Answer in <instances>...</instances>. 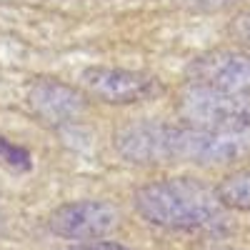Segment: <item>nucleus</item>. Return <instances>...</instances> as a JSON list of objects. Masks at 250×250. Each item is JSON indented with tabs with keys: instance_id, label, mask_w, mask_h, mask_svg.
I'll return each mask as SVG.
<instances>
[{
	"instance_id": "nucleus-7",
	"label": "nucleus",
	"mask_w": 250,
	"mask_h": 250,
	"mask_svg": "<svg viewBox=\"0 0 250 250\" xmlns=\"http://www.w3.org/2000/svg\"><path fill=\"white\" fill-rule=\"evenodd\" d=\"M30 105L43 120L60 125V123L78 120L85 113V98L75 88L65 85V83L40 80L30 90Z\"/></svg>"
},
{
	"instance_id": "nucleus-10",
	"label": "nucleus",
	"mask_w": 250,
	"mask_h": 250,
	"mask_svg": "<svg viewBox=\"0 0 250 250\" xmlns=\"http://www.w3.org/2000/svg\"><path fill=\"white\" fill-rule=\"evenodd\" d=\"M68 250H130V248H125L120 243H110V240H90V243H80Z\"/></svg>"
},
{
	"instance_id": "nucleus-4",
	"label": "nucleus",
	"mask_w": 250,
	"mask_h": 250,
	"mask_svg": "<svg viewBox=\"0 0 250 250\" xmlns=\"http://www.w3.org/2000/svg\"><path fill=\"white\" fill-rule=\"evenodd\" d=\"M80 83L93 98L108 103V105H133V103L150 100L160 93V80L155 75L108 65L83 70Z\"/></svg>"
},
{
	"instance_id": "nucleus-12",
	"label": "nucleus",
	"mask_w": 250,
	"mask_h": 250,
	"mask_svg": "<svg viewBox=\"0 0 250 250\" xmlns=\"http://www.w3.org/2000/svg\"><path fill=\"white\" fill-rule=\"evenodd\" d=\"M0 228H3V215H0Z\"/></svg>"
},
{
	"instance_id": "nucleus-6",
	"label": "nucleus",
	"mask_w": 250,
	"mask_h": 250,
	"mask_svg": "<svg viewBox=\"0 0 250 250\" xmlns=\"http://www.w3.org/2000/svg\"><path fill=\"white\" fill-rule=\"evenodd\" d=\"M190 83L228 95H250V53L210 50L190 62Z\"/></svg>"
},
{
	"instance_id": "nucleus-1",
	"label": "nucleus",
	"mask_w": 250,
	"mask_h": 250,
	"mask_svg": "<svg viewBox=\"0 0 250 250\" xmlns=\"http://www.w3.org/2000/svg\"><path fill=\"white\" fill-rule=\"evenodd\" d=\"M118 153L135 165H163V163H198V165H225L243 158L250 148L248 133L208 130L198 125H170L143 120L123 128L115 135Z\"/></svg>"
},
{
	"instance_id": "nucleus-2",
	"label": "nucleus",
	"mask_w": 250,
	"mask_h": 250,
	"mask_svg": "<svg viewBox=\"0 0 250 250\" xmlns=\"http://www.w3.org/2000/svg\"><path fill=\"white\" fill-rule=\"evenodd\" d=\"M135 210L158 228L203 230L223 223L225 205L218 190L193 178H168L143 185L135 193Z\"/></svg>"
},
{
	"instance_id": "nucleus-8",
	"label": "nucleus",
	"mask_w": 250,
	"mask_h": 250,
	"mask_svg": "<svg viewBox=\"0 0 250 250\" xmlns=\"http://www.w3.org/2000/svg\"><path fill=\"white\" fill-rule=\"evenodd\" d=\"M218 198L223 200L225 208H235V210L250 213V170L225 178L218 188Z\"/></svg>"
},
{
	"instance_id": "nucleus-9",
	"label": "nucleus",
	"mask_w": 250,
	"mask_h": 250,
	"mask_svg": "<svg viewBox=\"0 0 250 250\" xmlns=\"http://www.w3.org/2000/svg\"><path fill=\"white\" fill-rule=\"evenodd\" d=\"M230 33L235 35L238 43H243L248 50H250V13H243L233 20V25H230Z\"/></svg>"
},
{
	"instance_id": "nucleus-3",
	"label": "nucleus",
	"mask_w": 250,
	"mask_h": 250,
	"mask_svg": "<svg viewBox=\"0 0 250 250\" xmlns=\"http://www.w3.org/2000/svg\"><path fill=\"white\" fill-rule=\"evenodd\" d=\"M180 115L188 125H198L208 130H250L248 95H228L205 85H195V83H190L180 95Z\"/></svg>"
},
{
	"instance_id": "nucleus-5",
	"label": "nucleus",
	"mask_w": 250,
	"mask_h": 250,
	"mask_svg": "<svg viewBox=\"0 0 250 250\" xmlns=\"http://www.w3.org/2000/svg\"><path fill=\"white\" fill-rule=\"evenodd\" d=\"M120 223L118 210L105 200H80L58 208L50 215V230L60 238L90 243L110 235Z\"/></svg>"
},
{
	"instance_id": "nucleus-11",
	"label": "nucleus",
	"mask_w": 250,
	"mask_h": 250,
	"mask_svg": "<svg viewBox=\"0 0 250 250\" xmlns=\"http://www.w3.org/2000/svg\"><path fill=\"white\" fill-rule=\"evenodd\" d=\"M248 113H250V95H248Z\"/></svg>"
}]
</instances>
